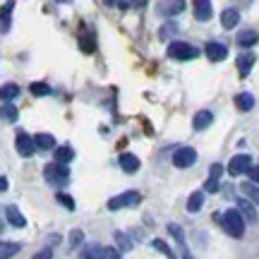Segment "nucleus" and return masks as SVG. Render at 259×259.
Here are the masks:
<instances>
[{
    "mask_svg": "<svg viewBox=\"0 0 259 259\" xmlns=\"http://www.w3.org/2000/svg\"><path fill=\"white\" fill-rule=\"evenodd\" d=\"M12 10H15V3H12V0H8V3L3 5V10H0V29H3V31H10V19H12Z\"/></svg>",
    "mask_w": 259,
    "mask_h": 259,
    "instance_id": "21",
    "label": "nucleus"
},
{
    "mask_svg": "<svg viewBox=\"0 0 259 259\" xmlns=\"http://www.w3.org/2000/svg\"><path fill=\"white\" fill-rule=\"evenodd\" d=\"M213 122V113L211 111H199L197 115H194V120H192V127L194 130H206L209 125Z\"/></svg>",
    "mask_w": 259,
    "mask_h": 259,
    "instance_id": "19",
    "label": "nucleus"
},
{
    "mask_svg": "<svg viewBox=\"0 0 259 259\" xmlns=\"http://www.w3.org/2000/svg\"><path fill=\"white\" fill-rule=\"evenodd\" d=\"M115 240L120 245V250H132V240H130L125 233H115Z\"/></svg>",
    "mask_w": 259,
    "mask_h": 259,
    "instance_id": "34",
    "label": "nucleus"
},
{
    "mask_svg": "<svg viewBox=\"0 0 259 259\" xmlns=\"http://www.w3.org/2000/svg\"><path fill=\"white\" fill-rule=\"evenodd\" d=\"M252 65H254V56L252 53H240L238 56V72H240V77H247L252 72Z\"/></svg>",
    "mask_w": 259,
    "mask_h": 259,
    "instance_id": "18",
    "label": "nucleus"
},
{
    "mask_svg": "<svg viewBox=\"0 0 259 259\" xmlns=\"http://www.w3.org/2000/svg\"><path fill=\"white\" fill-rule=\"evenodd\" d=\"M139 202H142V194L139 192H122V194L111 197L106 206H108L111 211H118V209H125V206H137Z\"/></svg>",
    "mask_w": 259,
    "mask_h": 259,
    "instance_id": "4",
    "label": "nucleus"
},
{
    "mask_svg": "<svg viewBox=\"0 0 259 259\" xmlns=\"http://www.w3.org/2000/svg\"><path fill=\"white\" fill-rule=\"evenodd\" d=\"M238 211L242 213V219H245V221H250V223L259 221L257 209H254V204H252L247 197H240V199H238Z\"/></svg>",
    "mask_w": 259,
    "mask_h": 259,
    "instance_id": "12",
    "label": "nucleus"
},
{
    "mask_svg": "<svg viewBox=\"0 0 259 259\" xmlns=\"http://www.w3.org/2000/svg\"><path fill=\"white\" fill-rule=\"evenodd\" d=\"M202 204H204V192H192L190 194V199H187V211L197 213L199 209H202Z\"/></svg>",
    "mask_w": 259,
    "mask_h": 259,
    "instance_id": "26",
    "label": "nucleus"
},
{
    "mask_svg": "<svg viewBox=\"0 0 259 259\" xmlns=\"http://www.w3.org/2000/svg\"><path fill=\"white\" fill-rule=\"evenodd\" d=\"M192 10H194V19H199V22H209L213 15L211 0H194Z\"/></svg>",
    "mask_w": 259,
    "mask_h": 259,
    "instance_id": "11",
    "label": "nucleus"
},
{
    "mask_svg": "<svg viewBox=\"0 0 259 259\" xmlns=\"http://www.w3.org/2000/svg\"><path fill=\"white\" fill-rule=\"evenodd\" d=\"M194 161H197V151L192 147H180L173 154V166L176 168H190L194 166Z\"/></svg>",
    "mask_w": 259,
    "mask_h": 259,
    "instance_id": "5",
    "label": "nucleus"
},
{
    "mask_svg": "<svg viewBox=\"0 0 259 259\" xmlns=\"http://www.w3.org/2000/svg\"><path fill=\"white\" fill-rule=\"evenodd\" d=\"M223 173V168H221V163H213L211 166V170H209V178H219Z\"/></svg>",
    "mask_w": 259,
    "mask_h": 259,
    "instance_id": "39",
    "label": "nucleus"
},
{
    "mask_svg": "<svg viewBox=\"0 0 259 259\" xmlns=\"http://www.w3.org/2000/svg\"><path fill=\"white\" fill-rule=\"evenodd\" d=\"M0 118H3L5 122H17L19 113L12 103H3V106H0Z\"/></svg>",
    "mask_w": 259,
    "mask_h": 259,
    "instance_id": "25",
    "label": "nucleus"
},
{
    "mask_svg": "<svg viewBox=\"0 0 259 259\" xmlns=\"http://www.w3.org/2000/svg\"><path fill=\"white\" fill-rule=\"evenodd\" d=\"M5 216H8V223L15 226V228H24V226H27V219L22 216V211H19L15 204H10L8 209H5Z\"/></svg>",
    "mask_w": 259,
    "mask_h": 259,
    "instance_id": "14",
    "label": "nucleus"
},
{
    "mask_svg": "<svg viewBox=\"0 0 259 259\" xmlns=\"http://www.w3.org/2000/svg\"><path fill=\"white\" fill-rule=\"evenodd\" d=\"M103 5H108V8H120V10H127L130 8L127 0H103Z\"/></svg>",
    "mask_w": 259,
    "mask_h": 259,
    "instance_id": "35",
    "label": "nucleus"
},
{
    "mask_svg": "<svg viewBox=\"0 0 259 259\" xmlns=\"http://www.w3.org/2000/svg\"><path fill=\"white\" fill-rule=\"evenodd\" d=\"M250 168H252V156L250 154H238V156L231 158L228 173H231V176H242V173H247Z\"/></svg>",
    "mask_w": 259,
    "mask_h": 259,
    "instance_id": "6",
    "label": "nucleus"
},
{
    "mask_svg": "<svg viewBox=\"0 0 259 259\" xmlns=\"http://www.w3.org/2000/svg\"><path fill=\"white\" fill-rule=\"evenodd\" d=\"M204 190H206V192H219V178H209V180L204 183Z\"/></svg>",
    "mask_w": 259,
    "mask_h": 259,
    "instance_id": "36",
    "label": "nucleus"
},
{
    "mask_svg": "<svg viewBox=\"0 0 259 259\" xmlns=\"http://www.w3.org/2000/svg\"><path fill=\"white\" fill-rule=\"evenodd\" d=\"M74 158V149L70 144H63V147H56V161L58 163H70Z\"/></svg>",
    "mask_w": 259,
    "mask_h": 259,
    "instance_id": "24",
    "label": "nucleus"
},
{
    "mask_svg": "<svg viewBox=\"0 0 259 259\" xmlns=\"http://www.w3.org/2000/svg\"><path fill=\"white\" fill-rule=\"evenodd\" d=\"M240 190H242V194H245V197H247L252 204H257V206H259V185H252V183H247V185H242Z\"/></svg>",
    "mask_w": 259,
    "mask_h": 259,
    "instance_id": "27",
    "label": "nucleus"
},
{
    "mask_svg": "<svg viewBox=\"0 0 259 259\" xmlns=\"http://www.w3.org/2000/svg\"><path fill=\"white\" fill-rule=\"evenodd\" d=\"M240 24V12L235 8H228V10H223L221 12V27L223 29H233V27H238Z\"/></svg>",
    "mask_w": 259,
    "mask_h": 259,
    "instance_id": "13",
    "label": "nucleus"
},
{
    "mask_svg": "<svg viewBox=\"0 0 259 259\" xmlns=\"http://www.w3.org/2000/svg\"><path fill=\"white\" fill-rule=\"evenodd\" d=\"M127 3H130V8H137V10H142V8H144V5H147V3H149V0H127Z\"/></svg>",
    "mask_w": 259,
    "mask_h": 259,
    "instance_id": "40",
    "label": "nucleus"
},
{
    "mask_svg": "<svg viewBox=\"0 0 259 259\" xmlns=\"http://www.w3.org/2000/svg\"><path fill=\"white\" fill-rule=\"evenodd\" d=\"M0 233H3V223H0Z\"/></svg>",
    "mask_w": 259,
    "mask_h": 259,
    "instance_id": "44",
    "label": "nucleus"
},
{
    "mask_svg": "<svg viewBox=\"0 0 259 259\" xmlns=\"http://www.w3.org/2000/svg\"><path fill=\"white\" fill-rule=\"evenodd\" d=\"M221 226L231 238H242L245 235V219H242V213L238 209H228V211L223 213Z\"/></svg>",
    "mask_w": 259,
    "mask_h": 259,
    "instance_id": "1",
    "label": "nucleus"
},
{
    "mask_svg": "<svg viewBox=\"0 0 259 259\" xmlns=\"http://www.w3.org/2000/svg\"><path fill=\"white\" fill-rule=\"evenodd\" d=\"M247 173H250V180H252V183H254V185H259V166H252Z\"/></svg>",
    "mask_w": 259,
    "mask_h": 259,
    "instance_id": "38",
    "label": "nucleus"
},
{
    "mask_svg": "<svg viewBox=\"0 0 259 259\" xmlns=\"http://www.w3.org/2000/svg\"><path fill=\"white\" fill-rule=\"evenodd\" d=\"M151 245H154V250H158L161 254H166L168 259H178V257H176V252L170 250V247H168V245H166L163 240H161V238H156V240H151Z\"/></svg>",
    "mask_w": 259,
    "mask_h": 259,
    "instance_id": "29",
    "label": "nucleus"
},
{
    "mask_svg": "<svg viewBox=\"0 0 259 259\" xmlns=\"http://www.w3.org/2000/svg\"><path fill=\"white\" fill-rule=\"evenodd\" d=\"M31 259H53V250H51V247H44V250H38Z\"/></svg>",
    "mask_w": 259,
    "mask_h": 259,
    "instance_id": "37",
    "label": "nucleus"
},
{
    "mask_svg": "<svg viewBox=\"0 0 259 259\" xmlns=\"http://www.w3.org/2000/svg\"><path fill=\"white\" fill-rule=\"evenodd\" d=\"M168 233L176 238L180 247H187V245H185V235H183V228H180L178 223H168Z\"/></svg>",
    "mask_w": 259,
    "mask_h": 259,
    "instance_id": "30",
    "label": "nucleus"
},
{
    "mask_svg": "<svg viewBox=\"0 0 259 259\" xmlns=\"http://www.w3.org/2000/svg\"><path fill=\"white\" fill-rule=\"evenodd\" d=\"M197 56H199V51L192 44H185V41L168 44V58H173V60H194Z\"/></svg>",
    "mask_w": 259,
    "mask_h": 259,
    "instance_id": "3",
    "label": "nucleus"
},
{
    "mask_svg": "<svg viewBox=\"0 0 259 259\" xmlns=\"http://www.w3.org/2000/svg\"><path fill=\"white\" fill-rule=\"evenodd\" d=\"M180 250H183V259H194L192 254H190V250H187V247H180Z\"/></svg>",
    "mask_w": 259,
    "mask_h": 259,
    "instance_id": "42",
    "label": "nucleus"
},
{
    "mask_svg": "<svg viewBox=\"0 0 259 259\" xmlns=\"http://www.w3.org/2000/svg\"><path fill=\"white\" fill-rule=\"evenodd\" d=\"M257 41H259V34L254 31V29H245V31H240V34L235 36V44L242 46V48H252Z\"/></svg>",
    "mask_w": 259,
    "mask_h": 259,
    "instance_id": "15",
    "label": "nucleus"
},
{
    "mask_svg": "<svg viewBox=\"0 0 259 259\" xmlns=\"http://www.w3.org/2000/svg\"><path fill=\"white\" fill-rule=\"evenodd\" d=\"M118 163H120V168L125 173H137L139 170V158L135 154H120Z\"/></svg>",
    "mask_w": 259,
    "mask_h": 259,
    "instance_id": "16",
    "label": "nucleus"
},
{
    "mask_svg": "<svg viewBox=\"0 0 259 259\" xmlns=\"http://www.w3.org/2000/svg\"><path fill=\"white\" fill-rule=\"evenodd\" d=\"M15 147H17V154H19V156L29 158L31 154H34L36 144H34V137H29L27 132H19V135H17V142H15Z\"/></svg>",
    "mask_w": 259,
    "mask_h": 259,
    "instance_id": "9",
    "label": "nucleus"
},
{
    "mask_svg": "<svg viewBox=\"0 0 259 259\" xmlns=\"http://www.w3.org/2000/svg\"><path fill=\"white\" fill-rule=\"evenodd\" d=\"M204 53H206V58H209L211 63H221V60H226V58H228V48H226V44L209 41V44H206V48H204Z\"/></svg>",
    "mask_w": 259,
    "mask_h": 259,
    "instance_id": "8",
    "label": "nucleus"
},
{
    "mask_svg": "<svg viewBox=\"0 0 259 259\" xmlns=\"http://www.w3.org/2000/svg\"><path fill=\"white\" fill-rule=\"evenodd\" d=\"M176 31H178V24H176V22H166V24L161 27V31H158V36H161V41H168V38L173 36Z\"/></svg>",
    "mask_w": 259,
    "mask_h": 259,
    "instance_id": "31",
    "label": "nucleus"
},
{
    "mask_svg": "<svg viewBox=\"0 0 259 259\" xmlns=\"http://www.w3.org/2000/svg\"><path fill=\"white\" fill-rule=\"evenodd\" d=\"M29 92L34 94V96H48L51 94V87L46 82H31L29 84Z\"/></svg>",
    "mask_w": 259,
    "mask_h": 259,
    "instance_id": "28",
    "label": "nucleus"
},
{
    "mask_svg": "<svg viewBox=\"0 0 259 259\" xmlns=\"http://www.w3.org/2000/svg\"><path fill=\"white\" fill-rule=\"evenodd\" d=\"M79 259H111V247H101V245L92 242L82 250Z\"/></svg>",
    "mask_w": 259,
    "mask_h": 259,
    "instance_id": "10",
    "label": "nucleus"
},
{
    "mask_svg": "<svg viewBox=\"0 0 259 259\" xmlns=\"http://www.w3.org/2000/svg\"><path fill=\"white\" fill-rule=\"evenodd\" d=\"M56 199H58L60 204H63L65 209H70V211H74V206H77L72 197H70V194H65V192H58V194H56Z\"/></svg>",
    "mask_w": 259,
    "mask_h": 259,
    "instance_id": "32",
    "label": "nucleus"
},
{
    "mask_svg": "<svg viewBox=\"0 0 259 259\" xmlns=\"http://www.w3.org/2000/svg\"><path fill=\"white\" fill-rule=\"evenodd\" d=\"M34 144H36V149H41V151H51V149H56V137L48 135V132H38L36 137H34Z\"/></svg>",
    "mask_w": 259,
    "mask_h": 259,
    "instance_id": "17",
    "label": "nucleus"
},
{
    "mask_svg": "<svg viewBox=\"0 0 259 259\" xmlns=\"http://www.w3.org/2000/svg\"><path fill=\"white\" fill-rule=\"evenodd\" d=\"M44 178H46L51 185H67V180H70V168L65 166V163H48L44 168Z\"/></svg>",
    "mask_w": 259,
    "mask_h": 259,
    "instance_id": "2",
    "label": "nucleus"
},
{
    "mask_svg": "<svg viewBox=\"0 0 259 259\" xmlns=\"http://www.w3.org/2000/svg\"><path fill=\"white\" fill-rule=\"evenodd\" d=\"M19 250H22V245H19V242H8V240H3V242H0V259L15 257Z\"/></svg>",
    "mask_w": 259,
    "mask_h": 259,
    "instance_id": "23",
    "label": "nucleus"
},
{
    "mask_svg": "<svg viewBox=\"0 0 259 259\" xmlns=\"http://www.w3.org/2000/svg\"><path fill=\"white\" fill-rule=\"evenodd\" d=\"M235 106H238V111H242V113L252 111V108H254V96L247 92L238 94V96H235Z\"/></svg>",
    "mask_w": 259,
    "mask_h": 259,
    "instance_id": "20",
    "label": "nucleus"
},
{
    "mask_svg": "<svg viewBox=\"0 0 259 259\" xmlns=\"http://www.w3.org/2000/svg\"><path fill=\"white\" fill-rule=\"evenodd\" d=\"M156 12L161 17H176L180 12H185V0H163V3H158Z\"/></svg>",
    "mask_w": 259,
    "mask_h": 259,
    "instance_id": "7",
    "label": "nucleus"
},
{
    "mask_svg": "<svg viewBox=\"0 0 259 259\" xmlns=\"http://www.w3.org/2000/svg\"><path fill=\"white\" fill-rule=\"evenodd\" d=\"M5 190H8V178L0 176V192H5Z\"/></svg>",
    "mask_w": 259,
    "mask_h": 259,
    "instance_id": "41",
    "label": "nucleus"
},
{
    "mask_svg": "<svg viewBox=\"0 0 259 259\" xmlns=\"http://www.w3.org/2000/svg\"><path fill=\"white\" fill-rule=\"evenodd\" d=\"M58 3H63V5H65V3H72V0H58Z\"/></svg>",
    "mask_w": 259,
    "mask_h": 259,
    "instance_id": "43",
    "label": "nucleus"
},
{
    "mask_svg": "<svg viewBox=\"0 0 259 259\" xmlns=\"http://www.w3.org/2000/svg\"><path fill=\"white\" fill-rule=\"evenodd\" d=\"M19 96V87L17 84H3V87H0V101H5V103H10V101H15V99H17Z\"/></svg>",
    "mask_w": 259,
    "mask_h": 259,
    "instance_id": "22",
    "label": "nucleus"
},
{
    "mask_svg": "<svg viewBox=\"0 0 259 259\" xmlns=\"http://www.w3.org/2000/svg\"><path fill=\"white\" fill-rule=\"evenodd\" d=\"M82 242H84V233L79 231V228L70 233V247H79Z\"/></svg>",
    "mask_w": 259,
    "mask_h": 259,
    "instance_id": "33",
    "label": "nucleus"
}]
</instances>
